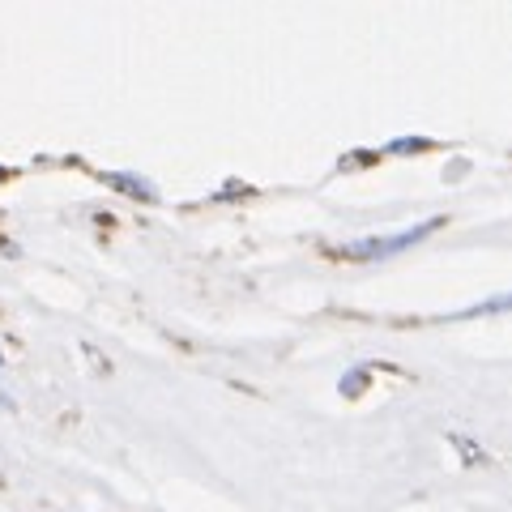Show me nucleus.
I'll use <instances>...</instances> for the list:
<instances>
[{
    "instance_id": "obj_3",
    "label": "nucleus",
    "mask_w": 512,
    "mask_h": 512,
    "mask_svg": "<svg viewBox=\"0 0 512 512\" xmlns=\"http://www.w3.org/2000/svg\"><path fill=\"white\" fill-rule=\"evenodd\" d=\"M0 406H5V410H18V402H13V397H9L5 389H0Z\"/></svg>"
},
{
    "instance_id": "obj_2",
    "label": "nucleus",
    "mask_w": 512,
    "mask_h": 512,
    "mask_svg": "<svg viewBox=\"0 0 512 512\" xmlns=\"http://www.w3.org/2000/svg\"><path fill=\"white\" fill-rule=\"evenodd\" d=\"M103 180H107L111 188H120L124 197H137V201H158V188H154L150 180H141V175H133V171H107Z\"/></svg>"
},
{
    "instance_id": "obj_1",
    "label": "nucleus",
    "mask_w": 512,
    "mask_h": 512,
    "mask_svg": "<svg viewBox=\"0 0 512 512\" xmlns=\"http://www.w3.org/2000/svg\"><path fill=\"white\" fill-rule=\"evenodd\" d=\"M436 227H440V218H427V222H419V227L397 231V235H367V239H355V244H346L342 256H350V261H384V256H397V252L414 248L423 235H431Z\"/></svg>"
}]
</instances>
